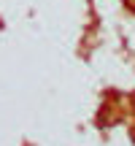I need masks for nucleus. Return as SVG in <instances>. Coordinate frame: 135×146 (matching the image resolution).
I'll use <instances>...</instances> for the list:
<instances>
[]
</instances>
